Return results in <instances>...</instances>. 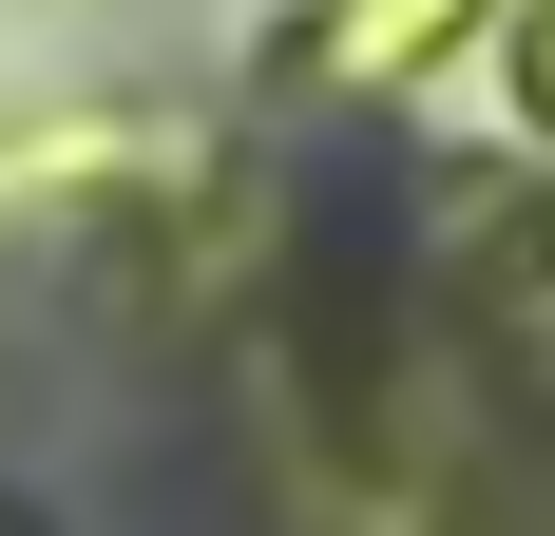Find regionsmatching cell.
Here are the masks:
<instances>
[{
	"label": "cell",
	"instance_id": "cell-1",
	"mask_svg": "<svg viewBox=\"0 0 555 536\" xmlns=\"http://www.w3.org/2000/svg\"><path fill=\"white\" fill-rule=\"evenodd\" d=\"M0 536H77V498H57L39 460H0Z\"/></svg>",
	"mask_w": 555,
	"mask_h": 536
}]
</instances>
